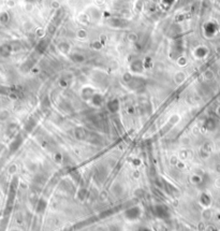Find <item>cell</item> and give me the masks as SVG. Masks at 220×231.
Here are the masks:
<instances>
[{
	"mask_svg": "<svg viewBox=\"0 0 220 231\" xmlns=\"http://www.w3.org/2000/svg\"><path fill=\"white\" fill-rule=\"evenodd\" d=\"M154 213H155V215H156L157 217L163 218V219H165V218H168L169 216H170V213H169V210L166 209V206L161 205V204L155 205Z\"/></svg>",
	"mask_w": 220,
	"mask_h": 231,
	"instance_id": "6da1fadb",
	"label": "cell"
},
{
	"mask_svg": "<svg viewBox=\"0 0 220 231\" xmlns=\"http://www.w3.org/2000/svg\"><path fill=\"white\" fill-rule=\"evenodd\" d=\"M139 231H151V229H148V228H145V227H143V228H141Z\"/></svg>",
	"mask_w": 220,
	"mask_h": 231,
	"instance_id": "8992f818",
	"label": "cell"
},
{
	"mask_svg": "<svg viewBox=\"0 0 220 231\" xmlns=\"http://www.w3.org/2000/svg\"><path fill=\"white\" fill-rule=\"evenodd\" d=\"M140 215H141V210H140L139 208H136V206H134V208H131V209H129V210L126 211V217L130 220L136 219V218L140 217Z\"/></svg>",
	"mask_w": 220,
	"mask_h": 231,
	"instance_id": "7a4b0ae2",
	"label": "cell"
},
{
	"mask_svg": "<svg viewBox=\"0 0 220 231\" xmlns=\"http://www.w3.org/2000/svg\"><path fill=\"white\" fill-rule=\"evenodd\" d=\"M110 24H112L114 27H124L126 25V22L122 21V19H118V18H114L112 21H110Z\"/></svg>",
	"mask_w": 220,
	"mask_h": 231,
	"instance_id": "3957f363",
	"label": "cell"
},
{
	"mask_svg": "<svg viewBox=\"0 0 220 231\" xmlns=\"http://www.w3.org/2000/svg\"><path fill=\"white\" fill-rule=\"evenodd\" d=\"M110 231H122V228L117 225H113L110 227Z\"/></svg>",
	"mask_w": 220,
	"mask_h": 231,
	"instance_id": "5b68a950",
	"label": "cell"
},
{
	"mask_svg": "<svg viewBox=\"0 0 220 231\" xmlns=\"http://www.w3.org/2000/svg\"><path fill=\"white\" fill-rule=\"evenodd\" d=\"M108 108H110V111L116 112V111L118 110V108H119L118 101L117 100H113L112 102H110V103H108Z\"/></svg>",
	"mask_w": 220,
	"mask_h": 231,
	"instance_id": "277c9868",
	"label": "cell"
}]
</instances>
